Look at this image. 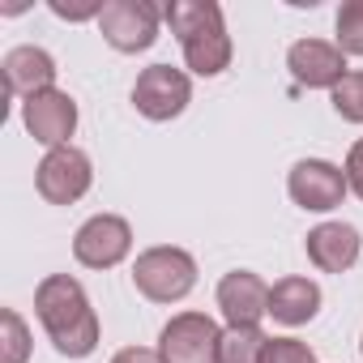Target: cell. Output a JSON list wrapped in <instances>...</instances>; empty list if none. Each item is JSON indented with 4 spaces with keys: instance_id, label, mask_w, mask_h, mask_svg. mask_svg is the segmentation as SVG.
Here are the masks:
<instances>
[{
    "instance_id": "cell-10",
    "label": "cell",
    "mask_w": 363,
    "mask_h": 363,
    "mask_svg": "<svg viewBox=\"0 0 363 363\" xmlns=\"http://www.w3.org/2000/svg\"><path fill=\"white\" fill-rule=\"evenodd\" d=\"M22 124L26 133L48 145V150H60V145H73L69 137L77 133V103L69 90H43V94H30L22 99Z\"/></svg>"
},
{
    "instance_id": "cell-2",
    "label": "cell",
    "mask_w": 363,
    "mask_h": 363,
    "mask_svg": "<svg viewBox=\"0 0 363 363\" xmlns=\"http://www.w3.org/2000/svg\"><path fill=\"white\" fill-rule=\"evenodd\" d=\"M162 22L179 39L184 65L197 77H218L223 69H231L235 48L223 22V5H214V0H171L162 9Z\"/></svg>"
},
{
    "instance_id": "cell-16",
    "label": "cell",
    "mask_w": 363,
    "mask_h": 363,
    "mask_svg": "<svg viewBox=\"0 0 363 363\" xmlns=\"http://www.w3.org/2000/svg\"><path fill=\"white\" fill-rule=\"evenodd\" d=\"M265 329H240V325H227L223 329V342H218V363H261L265 359Z\"/></svg>"
},
{
    "instance_id": "cell-3",
    "label": "cell",
    "mask_w": 363,
    "mask_h": 363,
    "mask_svg": "<svg viewBox=\"0 0 363 363\" xmlns=\"http://www.w3.org/2000/svg\"><path fill=\"white\" fill-rule=\"evenodd\" d=\"M133 286L150 303H179L197 286V261H193V252L175 248V244L145 248L133 261Z\"/></svg>"
},
{
    "instance_id": "cell-21",
    "label": "cell",
    "mask_w": 363,
    "mask_h": 363,
    "mask_svg": "<svg viewBox=\"0 0 363 363\" xmlns=\"http://www.w3.org/2000/svg\"><path fill=\"white\" fill-rule=\"evenodd\" d=\"M342 171H346V184H350V193L363 201V137L350 145V154H346V167H342Z\"/></svg>"
},
{
    "instance_id": "cell-13",
    "label": "cell",
    "mask_w": 363,
    "mask_h": 363,
    "mask_svg": "<svg viewBox=\"0 0 363 363\" xmlns=\"http://www.w3.org/2000/svg\"><path fill=\"white\" fill-rule=\"evenodd\" d=\"M0 73H5V94L30 99V94L56 90V60H52V52H43L35 43H22V48L5 52Z\"/></svg>"
},
{
    "instance_id": "cell-19",
    "label": "cell",
    "mask_w": 363,
    "mask_h": 363,
    "mask_svg": "<svg viewBox=\"0 0 363 363\" xmlns=\"http://www.w3.org/2000/svg\"><path fill=\"white\" fill-rule=\"evenodd\" d=\"M329 103L342 120L350 124H363V69H350L333 90H329Z\"/></svg>"
},
{
    "instance_id": "cell-1",
    "label": "cell",
    "mask_w": 363,
    "mask_h": 363,
    "mask_svg": "<svg viewBox=\"0 0 363 363\" xmlns=\"http://www.w3.org/2000/svg\"><path fill=\"white\" fill-rule=\"evenodd\" d=\"M35 316L65 359H86L99 350V312L73 274H48L35 286Z\"/></svg>"
},
{
    "instance_id": "cell-7",
    "label": "cell",
    "mask_w": 363,
    "mask_h": 363,
    "mask_svg": "<svg viewBox=\"0 0 363 363\" xmlns=\"http://www.w3.org/2000/svg\"><path fill=\"white\" fill-rule=\"evenodd\" d=\"M193 103V77L184 69H171V65H150L137 73L133 82V107L162 124V120H175V116H184V107Z\"/></svg>"
},
{
    "instance_id": "cell-17",
    "label": "cell",
    "mask_w": 363,
    "mask_h": 363,
    "mask_svg": "<svg viewBox=\"0 0 363 363\" xmlns=\"http://www.w3.org/2000/svg\"><path fill=\"white\" fill-rule=\"evenodd\" d=\"M333 43L342 56H363V0H346L333 18Z\"/></svg>"
},
{
    "instance_id": "cell-11",
    "label": "cell",
    "mask_w": 363,
    "mask_h": 363,
    "mask_svg": "<svg viewBox=\"0 0 363 363\" xmlns=\"http://www.w3.org/2000/svg\"><path fill=\"white\" fill-rule=\"evenodd\" d=\"M218 312L227 325H240V329H257L261 316H269V282L252 269H231L223 274L218 282Z\"/></svg>"
},
{
    "instance_id": "cell-18",
    "label": "cell",
    "mask_w": 363,
    "mask_h": 363,
    "mask_svg": "<svg viewBox=\"0 0 363 363\" xmlns=\"http://www.w3.org/2000/svg\"><path fill=\"white\" fill-rule=\"evenodd\" d=\"M0 350H5V363H26L30 359V329H26L18 308L0 312Z\"/></svg>"
},
{
    "instance_id": "cell-5",
    "label": "cell",
    "mask_w": 363,
    "mask_h": 363,
    "mask_svg": "<svg viewBox=\"0 0 363 363\" xmlns=\"http://www.w3.org/2000/svg\"><path fill=\"white\" fill-rule=\"evenodd\" d=\"M158 26H162V9L150 5V0H107L99 13L103 39L124 56L150 52L158 43Z\"/></svg>"
},
{
    "instance_id": "cell-15",
    "label": "cell",
    "mask_w": 363,
    "mask_h": 363,
    "mask_svg": "<svg viewBox=\"0 0 363 363\" xmlns=\"http://www.w3.org/2000/svg\"><path fill=\"white\" fill-rule=\"evenodd\" d=\"M316 312H320V286H316L312 278L291 274V278H278V282L269 286V316H274L278 325L299 329V325H308Z\"/></svg>"
},
{
    "instance_id": "cell-23",
    "label": "cell",
    "mask_w": 363,
    "mask_h": 363,
    "mask_svg": "<svg viewBox=\"0 0 363 363\" xmlns=\"http://www.w3.org/2000/svg\"><path fill=\"white\" fill-rule=\"evenodd\" d=\"M111 363H162L158 350H145V346H124L111 354Z\"/></svg>"
},
{
    "instance_id": "cell-6",
    "label": "cell",
    "mask_w": 363,
    "mask_h": 363,
    "mask_svg": "<svg viewBox=\"0 0 363 363\" xmlns=\"http://www.w3.org/2000/svg\"><path fill=\"white\" fill-rule=\"evenodd\" d=\"M90 184H94V167H90V154L77 145L48 150L43 162L35 167V189L48 206H73L90 193Z\"/></svg>"
},
{
    "instance_id": "cell-12",
    "label": "cell",
    "mask_w": 363,
    "mask_h": 363,
    "mask_svg": "<svg viewBox=\"0 0 363 363\" xmlns=\"http://www.w3.org/2000/svg\"><path fill=\"white\" fill-rule=\"evenodd\" d=\"M286 69L308 90H333L350 73L346 69V56L337 52V43H325V39H299V43H291Z\"/></svg>"
},
{
    "instance_id": "cell-8",
    "label": "cell",
    "mask_w": 363,
    "mask_h": 363,
    "mask_svg": "<svg viewBox=\"0 0 363 363\" xmlns=\"http://www.w3.org/2000/svg\"><path fill=\"white\" fill-rule=\"evenodd\" d=\"M286 193L299 210L308 214H329L346 201L350 184H346V171L329 158H299L286 175Z\"/></svg>"
},
{
    "instance_id": "cell-24",
    "label": "cell",
    "mask_w": 363,
    "mask_h": 363,
    "mask_svg": "<svg viewBox=\"0 0 363 363\" xmlns=\"http://www.w3.org/2000/svg\"><path fill=\"white\" fill-rule=\"evenodd\" d=\"M359 354H363V342H359Z\"/></svg>"
},
{
    "instance_id": "cell-20",
    "label": "cell",
    "mask_w": 363,
    "mask_h": 363,
    "mask_svg": "<svg viewBox=\"0 0 363 363\" xmlns=\"http://www.w3.org/2000/svg\"><path fill=\"white\" fill-rule=\"evenodd\" d=\"M261 363H316V354H312V346L299 342V337H269Z\"/></svg>"
},
{
    "instance_id": "cell-4",
    "label": "cell",
    "mask_w": 363,
    "mask_h": 363,
    "mask_svg": "<svg viewBox=\"0 0 363 363\" xmlns=\"http://www.w3.org/2000/svg\"><path fill=\"white\" fill-rule=\"evenodd\" d=\"M223 329L206 312H175L158 333V359L162 363H218Z\"/></svg>"
},
{
    "instance_id": "cell-9",
    "label": "cell",
    "mask_w": 363,
    "mask_h": 363,
    "mask_svg": "<svg viewBox=\"0 0 363 363\" xmlns=\"http://www.w3.org/2000/svg\"><path fill=\"white\" fill-rule=\"evenodd\" d=\"M133 252V227L120 214H94L73 235V257L86 269H116Z\"/></svg>"
},
{
    "instance_id": "cell-22",
    "label": "cell",
    "mask_w": 363,
    "mask_h": 363,
    "mask_svg": "<svg viewBox=\"0 0 363 363\" xmlns=\"http://www.w3.org/2000/svg\"><path fill=\"white\" fill-rule=\"evenodd\" d=\"M103 5H107V0H99V5H60V0H52L48 9H52L56 18H65V22H86V18H94V22H99Z\"/></svg>"
},
{
    "instance_id": "cell-14",
    "label": "cell",
    "mask_w": 363,
    "mask_h": 363,
    "mask_svg": "<svg viewBox=\"0 0 363 363\" xmlns=\"http://www.w3.org/2000/svg\"><path fill=\"white\" fill-rule=\"evenodd\" d=\"M303 248H308V261H312L320 274H346V269L359 261L363 240H359V231H354L350 223H320V227L308 231Z\"/></svg>"
}]
</instances>
